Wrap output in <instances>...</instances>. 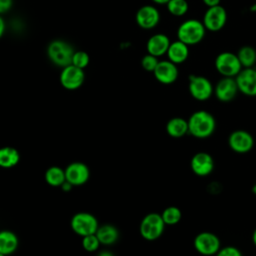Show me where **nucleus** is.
I'll use <instances>...</instances> for the list:
<instances>
[{"label": "nucleus", "mask_w": 256, "mask_h": 256, "mask_svg": "<svg viewBox=\"0 0 256 256\" xmlns=\"http://www.w3.org/2000/svg\"><path fill=\"white\" fill-rule=\"evenodd\" d=\"M187 121L189 133L199 139L211 136L216 128V120L214 116L205 110L195 111Z\"/></svg>", "instance_id": "obj_1"}, {"label": "nucleus", "mask_w": 256, "mask_h": 256, "mask_svg": "<svg viewBox=\"0 0 256 256\" xmlns=\"http://www.w3.org/2000/svg\"><path fill=\"white\" fill-rule=\"evenodd\" d=\"M206 28L202 21L197 19H187L183 21L177 29V38L186 45H196L205 36Z\"/></svg>", "instance_id": "obj_2"}, {"label": "nucleus", "mask_w": 256, "mask_h": 256, "mask_svg": "<svg viewBox=\"0 0 256 256\" xmlns=\"http://www.w3.org/2000/svg\"><path fill=\"white\" fill-rule=\"evenodd\" d=\"M73 54L72 46L63 40H53L47 47L48 58L58 67L64 68L71 65Z\"/></svg>", "instance_id": "obj_3"}, {"label": "nucleus", "mask_w": 256, "mask_h": 256, "mask_svg": "<svg viewBox=\"0 0 256 256\" xmlns=\"http://www.w3.org/2000/svg\"><path fill=\"white\" fill-rule=\"evenodd\" d=\"M165 223L162 219L161 214L152 212L147 214L140 223V234L141 236L148 240L153 241L158 239L164 232Z\"/></svg>", "instance_id": "obj_4"}, {"label": "nucleus", "mask_w": 256, "mask_h": 256, "mask_svg": "<svg viewBox=\"0 0 256 256\" xmlns=\"http://www.w3.org/2000/svg\"><path fill=\"white\" fill-rule=\"evenodd\" d=\"M215 68L223 77H236L243 67L237 57V54L224 51L216 56Z\"/></svg>", "instance_id": "obj_5"}, {"label": "nucleus", "mask_w": 256, "mask_h": 256, "mask_svg": "<svg viewBox=\"0 0 256 256\" xmlns=\"http://www.w3.org/2000/svg\"><path fill=\"white\" fill-rule=\"evenodd\" d=\"M70 225L74 233L82 237L90 234H95L99 227L96 217L88 212L76 213L72 217Z\"/></svg>", "instance_id": "obj_6"}, {"label": "nucleus", "mask_w": 256, "mask_h": 256, "mask_svg": "<svg viewBox=\"0 0 256 256\" xmlns=\"http://www.w3.org/2000/svg\"><path fill=\"white\" fill-rule=\"evenodd\" d=\"M188 80V90L194 99L206 101L214 93V87L208 78L200 75H190Z\"/></svg>", "instance_id": "obj_7"}, {"label": "nucleus", "mask_w": 256, "mask_h": 256, "mask_svg": "<svg viewBox=\"0 0 256 256\" xmlns=\"http://www.w3.org/2000/svg\"><path fill=\"white\" fill-rule=\"evenodd\" d=\"M195 250L204 256L215 255L220 249V240L217 235L211 232H201L194 238Z\"/></svg>", "instance_id": "obj_8"}, {"label": "nucleus", "mask_w": 256, "mask_h": 256, "mask_svg": "<svg viewBox=\"0 0 256 256\" xmlns=\"http://www.w3.org/2000/svg\"><path fill=\"white\" fill-rule=\"evenodd\" d=\"M227 21V12L223 6L216 5L208 7L203 16V24L206 30L216 32L221 30Z\"/></svg>", "instance_id": "obj_9"}, {"label": "nucleus", "mask_w": 256, "mask_h": 256, "mask_svg": "<svg viewBox=\"0 0 256 256\" xmlns=\"http://www.w3.org/2000/svg\"><path fill=\"white\" fill-rule=\"evenodd\" d=\"M85 80L83 69L74 65H68L62 69L60 74V83L67 90H76L82 86Z\"/></svg>", "instance_id": "obj_10"}, {"label": "nucleus", "mask_w": 256, "mask_h": 256, "mask_svg": "<svg viewBox=\"0 0 256 256\" xmlns=\"http://www.w3.org/2000/svg\"><path fill=\"white\" fill-rule=\"evenodd\" d=\"M238 90L246 96H256V69L254 67L242 68L235 77Z\"/></svg>", "instance_id": "obj_11"}, {"label": "nucleus", "mask_w": 256, "mask_h": 256, "mask_svg": "<svg viewBox=\"0 0 256 256\" xmlns=\"http://www.w3.org/2000/svg\"><path fill=\"white\" fill-rule=\"evenodd\" d=\"M229 147L236 153H247L254 146V139L252 135L245 130L233 131L228 138Z\"/></svg>", "instance_id": "obj_12"}, {"label": "nucleus", "mask_w": 256, "mask_h": 256, "mask_svg": "<svg viewBox=\"0 0 256 256\" xmlns=\"http://www.w3.org/2000/svg\"><path fill=\"white\" fill-rule=\"evenodd\" d=\"M238 91L234 77H222L214 88V94L221 102H230L235 98Z\"/></svg>", "instance_id": "obj_13"}, {"label": "nucleus", "mask_w": 256, "mask_h": 256, "mask_svg": "<svg viewBox=\"0 0 256 256\" xmlns=\"http://www.w3.org/2000/svg\"><path fill=\"white\" fill-rule=\"evenodd\" d=\"M66 180L73 186H80L86 183L90 177V171L82 162H72L65 169Z\"/></svg>", "instance_id": "obj_14"}, {"label": "nucleus", "mask_w": 256, "mask_h": 256, "mask_svg": "<svg viewBox=\"0 0 256 256\" xmlns=\"http://www.w3.org/2000/svg\"><path fill=\"white\" fill-rule=\"evenodd\" d=\"M156 80L162 84L169 85L174 83L178 78L177 65L169 60L159 61L155 70L153 71Z\"/></svg>", "instance_id": "obj_15"}, {"label": "nucleus", "mask_w": 256, "mask_h": 256, "mask_svg": "<svg viewBox=\"0 0 256 256\" xmlns=\"http://www.w3.org/2000/svg\"><path fill=\"white\" fill-rule=\"evenodd\" d=\"M136 23L143 29H152L160 21V13L154 6L144 5L140 7L135 16Z\"/></svg>", "instance_id": "obj_16"}, {"label": "nucleus", "mask_w": 256, "mask_h": 256, "mask_svg": "<svg viewBox=\"0 0 256 256\" xmlns=\"http://www.w3.org/2000/svg\"><path fill=\"white\" fill-rule=\"evenodd\" d=\"M190 166L194 174L200 177L209 175L214 169V160L207 152H198L193 155Z\"/></svg>", "instance_id": "obj_17"}, {"label": "nucleus", "mask_w": 256, "mask_h": 256, "mask_svg": "<svg viewBox=\"0 0 256 256\" xmlns=\"http://www.w3.org/2000/svg\"><path fill=\"white\" fill-rule=\"evenodd\" d=\"M170 39L167 35L158 33L152 35L146 44L147 52L153 56L160 57L167 53V50L170 46Z\"/></svg>", "instance_id": "obj_18"}, {"label": "nucleus", "mask_w": 256, "mask_h": 256, "mask_svg": "<svg viewBox=\"0 0 256 256\" xmlns=\"http://www.w3.org/2000/svg\"><path fill=\"white\" fill-rule=\"evenodd\" d=\"M166 54L169 61L176 65L181 64L187 60L189 56V48L188 45L177 39L176 41L170 43Z\"/></svg>", "instance_id": "obj_19"}, {"label": "nucleus", "mask_w": 256, "mask_h": 256, "mask_svg": "<svg viewBox=\"0 0 256 256\" xmlns=\"http://www.w3.org/2000/svg\"><path fill=\"white\" fill-rule=\"evenodd\" d=\"M19 240L16 234L10 230L0 231V253L10 255L18 248Z\"/></svg>", "instance_id": "obj_20"}, {"label": "nucleus", "mask_w": 256, "mask_h": 256, "mask_svg": "<svg viewBox=\"0 0 256 256\" xmlns=\"http://www.w3.org/2000/svg\"><path fill=\"white\" fill-rule=\"evenodd\" d=\"M166 132L173 138H181L189 133L188 121L182 117L171 118L166 124Z\"/></svg>", "instance_id": "obj_21"}, {"label": "nucleus", "mask_w": 256, "mask_h": 256, "mask_svg": "<svg viewBox=\"0 0 256 256\" xmlns=\"http://www.w3.org/2000/svg\"><path fill=\"white\" fill-rule=\"evenodd\" d=\"M95 234L98 237L100 243L103 245H112L118 240L119 237L118 229L110 224L99 226Z\"/></svg>", "instance_id": "obj_22"}, {"label": "nucleus", "mask_w": 256, "mask_h": 256, "mask_svg": "<svg viewBox=\"0 0 256 256\" xmlns=\"http://www.w3.org/2000/svg\"><path fill=\"white\" fill-rule=\"evenodd\" d=\"M20 161V153L13 147L0 148V167L11 168L16 166Z\"/></svg>", "instance_id": "obj_23"}, {"label": "nucleus", "mask_w": 256, "mask_h": 256, "mask_svg": "<svg viewBox=\"0 0 256 256\" xmlns=\"http://www.w3.org/2000/svg\"><path fill=\"white\" fill-rule=\"evenodd\" d=\"M66 180L65 170L58 166H51L45 172V181L53 187L61 186Z\"/></svg>", "instance_id": "obj_24"}, {"label": "nucleus", "mask_w": 256, "mask_h": 256, "mask_svg": "<svg viewBox=\"0 0 256 256\" xmlns=\"http://www.w3.org/2000/svg\"><path fill=\"white\" fill-rule=\"evenodd\" d=\"M237 57L243 68L254 67L256 63V50L252 46H242L237 52Z\"/></svg>", "instance_id": "obj_25"}, {"label": "nucleus", "mask_w": 256, "mask_h": 256, "mask_svg": "<svg viewBox=\"0 0 256 256\" xmlns=\"http://www.w3.org/2000/svg\"><path fill=\"white\" fill-rule=\"evenodd\" d=\"M161 216L165 225H175L181 220L182 213L178 207L169 206L163 210Z\"/></svg>", "instance_id": "obj_26"}, {"label": "nucleus", "mask_w": 256, "mask_h": 256, "mask_svg": "<svg viewBox=\"0 0 256 256\" xmlns=\"http://www.w3.org/2000/svg\"><path fill=\"white\" fill-rule=\"evenodd\" d=\"M167 10L173 16H183L187 13L189 5L186 0H170L167 4Z\"/></svg>", "instance_id": "obj_27"}, {"label": "nucleus", "mask_w": 256, "mask_h": 256, "mask_svg": "<svg viewBox=\"0 0 256 256\" xmlns=\"http://www.w3.org/2000/svg\"><path fill=\"white\" fill-rule=\"evenodd\" d=\"M100 244L101 243L96 234H90L82 238V246L87 252H94L98 250Z\"/></svg>", "instance_id": "obj_28"}, {"label": "nucleus", "mask_w": 256, "mask_h": 256, "mask_svg": "<svg viewBox=\"0 0 256 256\" xmlns=\"http://www.w3.org/2000/svg\"><path fill=\"white\" fill-rule=\"evenodd\" d=\"M89 62H90V58H89V55L87 52H85V51L74 52L73 57H72V65H74L78 68L84 69L88 66Z\"/></svg>", "instance_id": "obj_29"}, {"label": "nucleus", "mask_w": 256, "mask_h": 256, "mask_svg": "<svg viewBox=\"0 0 256 256\" xmlns=\"http://www.w3.org/2000/svg\"><path fill=\"white\" fill-rule=\"evenodd\" d=\"M159 60L158 57L153 56L151 54H146L142 57L141 59V66L143 67L144 70L148 71V72H153L156 68V66L158 65Z\"/></svg>", "instance_id": "obj_30"}, {"label": "nucleus", "mask_w": 256, "mask_h": 256, "mask_svg": "<svg viewBox=\"0 0 256 256\" xmlns=\"http://www.w3.org/2000/svg\"><path fill=\"white\" fill-rule=\"evenodd\" d=\"M215 256H242V253L234 246H226L224 248H220Z\"/></svg>", "instance_id": "obj_31"}, {"label": "nucleus", "mask_w": 256, "mask_h": 256, "mask_svg": "<svg viewBox=\"0 0 256 256\" xmlns=\"http://www.w3.org/2000/svg\"><path fill=\"white\" fill-rule=\"evenodd\" d=\"M13 5V0H0V14L8 12Z\"/></svg>", "instance_id": "obj_32"}, {"label": "nucleus", "mask_w": 256, "mask_h": 256, "mask_svg": "<svg viewBox=\"0 0 256 256\" xmlns=\"http://www.w3.org/2000/svg\"><path fill=\"white\" fill-rule=\"evenodd\" d=\"M207 7H213L220 4V0H202Z\"/></svg>", "instance_id": "obj_33"}, {"label": "nucleus", "mask_w": 256, "mask_h": 256, "mask_svg": "<svg viewBox=\"0 0 256 256\" xmlns=\"http://www.w3.org/2000/svg\"><path fill=\"white\" fill-rule=\"evenodd\" d=\"M72 184L71 183H69L67 180H65V182L61 185V187H62V189L64 190V191H70L71 190V188H72Z\"/></svg>", "instance_id": "obj_34"}, {"label": "nucleus", "mask_w": 256, "mask_h": 256, "mask_svg": "<svg viewBox=\"0 0 256 256\" xmlns=\"http://www.w3.org/2000/svg\"><path fill=\"white\" fill-rule=\"evenodd\" d=\"M4 30H5V23H4L3 18L0 16V38L2 37V35L4 33Z\"/></svg>", "instance_id": "obj_35"}, {"label": "nucleus", "mask_w": 256, "mask_h": 256, "mask_svg": "<svg viewBox=\"0 0 256 256\" xmlns=\"http://www.w3.org/2000/svg\"><path fill=\"white\" fill-rule=\"evenodd\" d=\"M97 256H114V255H113V253H111L110 251L105 250V251H102V252L98 253Z\"/></svg>", "instance_id": "obj_36"}, {"label": "nucleus", "mask_w": 256, "mask_h": 256, "mask_svg": "<svg viewBox=\"0 0 256 256\" xmlns=\"http://www.w3.org/2000/svg\"><path fill=\"white\" fill-rule=\"evenodd\" d=\"M154 3H156V4H167L170 0H152Z\"/></svg>", "instance_id": "obj_37"}, {"label": "nucleus", "mask_w": 256, "mask_h": 256, "mask_svg": "<svg viewBox=\"0 0 256 256\" xmlns=\"http://www.w3.org/2000/svg\"><path fill=\"white\" fill-rule=\"evenodd\" d=\"M252 242H253V244L256 246V229L254 230V232H253V234H252Z\"/></svg>", "instance_id": "obj_38"}, {"label": "nucleus", "mask_w": 256, "mask_h": 256, "mask_svg": "<svg viewBox=\"0 0 256 256\" xmlns=\"http://www.w3.org/2000/svg\"><path fill=\"white\" fill-rule=\"evenodd\" d=\"M0 256H6V255H4V254H2V253H0Z\"/></svg>", "instance_id": "obj_39"}]
</instances>
